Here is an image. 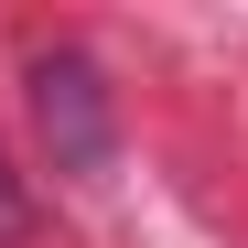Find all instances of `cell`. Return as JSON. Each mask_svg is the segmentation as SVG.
Returning <instances> with one entry per match:
<instances>
[{
	"label": "cell",
	"mask_w": 248,
	"mask_h": 248,
	"mask_svg": "<svg viewBox=\"0 0 248 248\" xmlns=\"http://www.w3.org/2000/svg\"><path fill=\"white\" fill-rule=\"evenodd\" d=\"M32 130H44L54 173H76V184L108 173V87H97L87 54H65V44L32 54Z\"/></svg>",
	"instance_id": "6da1fadb"
},
{
	"label": "cell",
	"mask_w": 248,
	"mask_h": 248,
	"mask_svg": "<svg viewBox=\"0 0 248 248\" xmlns=\"http://www.w3.org/2000/svg\"><path fill=\"white\" fill-rule=\"evenodd\" d=\"M22 237H32V205H22V184H11V173H0V248H22Z\"/></svg>",
	"instance_id": "7a4b0ae2"
}]
</instances>
